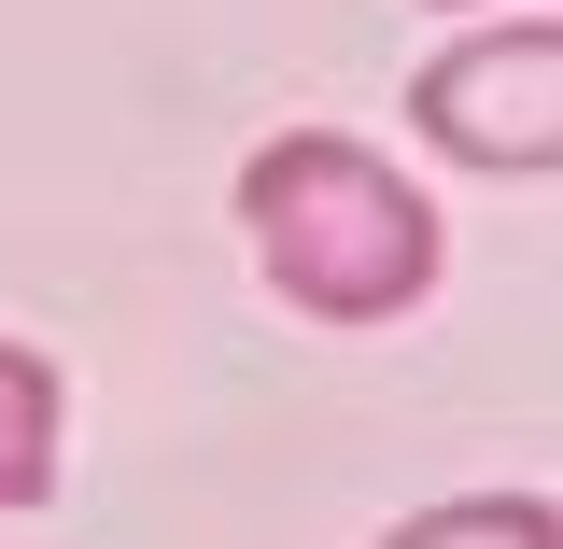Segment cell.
I'll list each match as a JSON object with an SVG mask.
<instances>
[{"instance_id": "cell-1", "label": "cell", "mask_w": 563, "mask_h": 549, "mask_svg": "<svg viewBox=\"0 0 563 549\" xmlns=\"http://www.w3.org/2000/svg\"><path fill=\"white\" fill-rule=\"evenodd\" d=\"M240 240L282 310L310 325H395L437 296V198L352 128H282L240 155Z\"/></svg>"}, {"instance_id": "cell-2", "label": "cell", "mask_w": 563, "mask_h": 549, "mask_svg": "<svg viewBox=\"0 0 563 549\" xmlns=\"http://www.w3.org/2000/svg\"><path fill=\"white\" fill-rule=\"evenodd\" d=\"M409 128L451 155V169H493V184H550L563 169V14H493L465 43H437L409 70Z\"/></svg>"}, {"instance_id": "cell-3", "label": "cell", "mask_w": 563, "mask_h": 549, "mask_svg": "<svg viewBox=\"0 0 563 549\" xmlns=\"http://www.w3.org/2000/svg\"><path fill=\"white\" fill-rule=\"evenodd\" d=\"M57 437H70V381H57V352L0 339V521L57 493Z\"/></svg>"}, {"instance_id": "cell-4", "label": "cell", "mask_w": 563, "mask_h": 549, "mask_svg": "<svg viewBox=\"0 0 563 549\" xmlns=\"http://www.w3.org/2000/svg\"><path fill=\"white\" fill-rule=\"evenodd\" d=\"M380 549H563V521H550V493H451V507L395 521Z\"/></svg>"}, {"instance_id": "cell-5", "label": "cell", "mask_w": 563, "mask_h": 549, "mask_svg": "<svg viewBox=\"0 0 563 549\" xmlns=\"http://www.w3.org/2000/svg\"><path fill=\"white\" fill-rule=\"evenodd\" d=\"M437 14H465V0H437Z\"/></svg>"}]
</instances>
